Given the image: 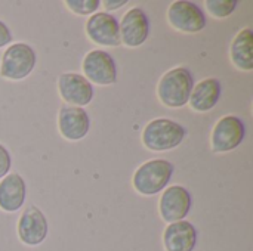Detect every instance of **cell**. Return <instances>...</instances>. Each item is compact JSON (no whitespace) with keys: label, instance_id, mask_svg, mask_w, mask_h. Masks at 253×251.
Listing matches in <instances>:
<instances>
[{"label":"cell","instance_id":"cell-13","mask_svg":"<svg viewBox=\"0 0 253 251\" xmlns=\"http://www.w3.org/2000/svg\"><path fill=\"white\" fill-rule=\"evenodd\" d=\"M58 127L67 141H80L89 133L90 120L83 108L67 105L59 109Z\"/></svg>","mask_w":253,"mask_h":251},{"label":"cell","instance_id":"cell-2","mask_svg":"<svg viewBox=\"0 0 253 251\" xmlns=\"http://www.w3.org/2000/svg\"><path fill=\"white\" fill-rule=\"evenodd\" d=\"M185 127L169 118H156L142 130V143L151 151H169L179 146L185 138Z\"/></svg>","mask_w":253,"mask_h":251},{"label":"cell","instance_id":"cell-21","mask_svg":"<svg viewBox=\"0 0 253 251\" xmlns=\"http://www.w3.org/2000/svg\"><path fill=\"white\" fill-rule=\"evenodd\" d=\"M12 41V34H10V30L7 28V25L0 21V49L4 47L7 43Z\"/></svg>","mask_w":253,"mask_h":251},{"label":"cell","instance_id":"cell-8","mask_svg":"<svg viewBox=\"0 0 253 251\" xmlns=\"http://www.w3.org/2000/svg\"><path fill=\"white\" fill-rule=\"evenodd\" d=\"M119 28L123 44L127 47H139L150 36V19L142 7H132L125 13Z\"/></svg>","mask_w":253,"mask_h":251},{"label":"cell","instance_id":"cell-12","mask_svg":"<svg viewBox=\"0 0 253 251\" xmlns=\"http://www.w3.org/2000/svg\"><path fill=\"white\" fill-rule=\"evenodd\" d=\"M58 90L61 98L73 107L83 108L93 99L92 83L77 72H64L58 80Z\"/></svg>","mask_w":253,"mask_h":251},{"label":"cell","instance_id":"cell-18","mask_svg":"<svg viewBox=\"0 0 253 251\" xmlns=\"http://www.w3.org/2000/svg\"><path fill=\"white\" fill-rule=\"evenodd\" d=\"M237 7L236 0H208L206 9L215 18H228Z\"/></svg>","mask_w":253,"mask_h":251},{"label":"cell","instance_id":"cell-15","mask_svg":"<svg viewBox=\"0 0 253 251\" xmlns=\"http://www.w3.org/2000/svg\"><path fill=\"white\" fill-rule=\"evenodd\" d=\"M27 197L25 180L18 173L6 175L0 182V209L7 213L19 210Z\"/></svg>","mask_w":253,"mask_h":251},{"label":"cell","instance_id":"cell-19","mask_svg":"<svg viewBox=\"0 0 253 251\" xmlns=\"http://www.w3.org/2000/svg\"><path fill=\"white\" fill-rule=\"evenodd\" d=\"M65 4L68 9L77 15H92L99 7V0H67Z\"/></svg>","mask_w":253,"mask_h":251},{"label":"cell","instance_id":"cell-5","mask_svg":"<svg viewBox=\"0 0 253 251\" xmlns=\"http://www.w3.org/2000/svg\"><path fill=\"white\" fill-rule=\"evenodd\" d=\"M246 136V127L242 118L236 115L222 117L213 127L211 143L213 152H230L242 145Z\"/></svg>","mask_w":253,"mask_h":251},{"label":"cell","instance_id":"cell-17","mask_svg":"<svg viewBox=\"0 0 253 251\" xmlns=\"http://www.w3.org/2000/svg\"><path fill=\"white\" fill-rule=\"evenodd\" d=\"M253 31L252 28H243L237 33L231 43L230 56L233 64L243 71L253 70Z\"/></svg>","mask_w":253,"mask_h":251},{"label":"cell","instance_id":"cell-7","mask_svg":"<svg viewBox=\"0 0 253 251\" xmlns=\"http://www.w3.org/2000/svg\"><path fill=\"white\" fill-rule=\"evenodd\" d=\"M169 24L182 33H199L206 27V15L199 4L187 0H178L168 9Z\"/></svg>","mask_w":253,"mask_h":251},{"label":"cell","instance_id":"cell-20","mask_svg":"<svg viewBox=\"0 0 253 251\" xmlns=\"http://www.w3.org/2000/svg\"><path fill=\"white\" fill-rule=\"evenodd\" d=\"M10 166H12V160H10V154L9 151L0 143V179H3L9 170H10Z\"/></svg>","mask_w":253,"mask_h":251},{"label":"cell","instance_id":"cell-9","mask_svg":"<svg viewBox=\"0 0 253 251\" xmlns=\"http://www.w3.org/2000/svg\"><path fill=\"white\" fill-rule=\"evenodd\" d=\"M87 37L101 46L117 47L122 44L119 21L108 12H96L86 22Z\"/></svg>","mask_w":253,"mask_h":251},{"label":"cell","instance_id":"cell-22","mask_svg":"<svg viewBox=\"0 0 253 251\" xmlns=\"http://www.w3.org/2000/svg\"><path fill=\"white\" fill-rule=\"evenodd\" d=\"M101 4H104L107 10H116V9L127 4V0H117V1L116 0H104V1H101Z\"/></svg>","mask_w":253,"mask_h":251},{"label":"cell","instance_id":"cell-6","mask_svg":"<svg viewBox=\"0 0 253 251\" xmlns=\"http://www.w3.org/2000/svg\"><path fill=\"white\" fill-rule=\"evenodd\" d=\"M84 78L89 83L110 86L117 81V68L113 56L101 49L90 50L83 59Z\"/></svg>","mask_w":253,"mask_h":251},{"label":"cell","instance_id":"cell-11","mask_svg":"<svg viewBox=\"0 0 253 251\" xmlns=\"http://www.w3.org/2000/svg\"><path fill=\"white\" fill-rule=\"evenodd\" d=\"M49 232V225L46 216L36 206H30L24 210L18 222V237L30 247L40 246Z\"/></svg>","mask_w":253,"mask_h":251},{"label":"cell","instance_id":"cell-14","mask_svg":"<svg viewBox=\"0 0 253 251\" xmlns=\"http://www.w3.org/2000/svg\"><path fill=\"white\" fill-rule=\"evenodd\" d=\"M166 251H194L197 246V231L187 220L169 223L163 234Z\"/></svg>","mask_w":253,"mask_h":251},{"label":"cell","instance_id":"cell-3","mask_svg":"<svg viewBox=\"0 0 253 251\" xmlns=\"http://www.w3.org/2000/svg\"><path fill=\"white\" fill-rule=\"evenodd\" d=\"M173 170L175 169L170 161L162 158L147 161L142 166H139L135 172L133 188L141 195H156L169 185L173 176Z\"/></svg>","mask_w":253,"mask_h":251},{"label":"cell","instance_id":"cell-16","mask_svg":"<svg viewBox=\"0 0 253 251\" xmlns=\"http://www.w3.org/2000/svg\"><path fill=\"white\" fill-rule=\"evenodd\" d=\"M221 98V83L218 78H206L193 87L188 104L194 111L206 112L216 107Z\"/></svg>","mask_w":253,"mask_h":251},{"label":"cell","instance_id":"cell-1","mask_svg":"<svg viewBox=\"0 0 253 251\" xmlns=\"http://www.w3.org/2000/svg\"><path fill=\"white\" fill-rule=\"evenodd\" d=\"M193 87L194 78L191 71L185 67H176L162 77L157 86V95L166 107L181 108L188 104Z\"/></svg>","mask_w":253,"mask_h":251},{"label":"cell","instance_id":"cell-10","mask_svg":"<svg viewBox=\"0 0 253 251\" xmlns=\"http://www.w3.org/2000/svg\"><path fill=\"white\" fill-rule=\"evenodd\" d=\"M190 209H191V195L181 185L169 186L163 192L159 204L160 216L168 223L184 220L188 216Z\"/></svg>","mask_w":253,"mask_h":251},{"label":"cell","instance_id":"cell-4","mask_svg":"<svg viewBox=\"0 0 253 251\" xmlns=\"http://www.w3.org/2000/svg\"><path fill=\"white\" fill-rule=\"evenodd\" d=\"M36 61L37 56L31 46L25 43H13L1 56L0 75L7 80H22L31 74Z\"/></svg>","mask_w":253,"mask_h":251}]
</instances>
